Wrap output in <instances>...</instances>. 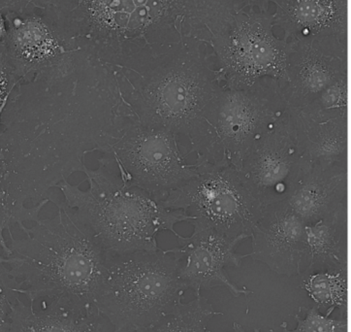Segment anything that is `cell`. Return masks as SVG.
<instances>
[{"mask_svg": "<svg viewBox=\"0 0 351 332\" xmlns=\"http://www.w3.org/2000/svg\"><path fill=\"white\" fill-rule=\"evenodd\" d=\"M297 327L290 331L285 324L282 332H348L346 317L334 319L328 315L322 314L317 307L306 310L305 317L296 316Z\"/></svg>", "mask_w": 351, "mask_h": 332, "instance_id": "cell-25", "label": "cell"}, {"mask_svg": "<svg viewBox=\"0 0 351 332\" xmlns=\"http://www.w3.org/2000/svg\"><path fill=\"white\" fill-rule=\"evenodd\" d=\"M303 167L296 118L287 108L252 143L238 171L250 193L267 206L291 195Z\"/></svg>", "mask_w": 351, "mask_h": 332, "instance_id": "cell-11", "label": "cell"}, {"mask_svg": "<svg viewBox=\"0 0 351 332\" xmlns=\"http://www.w3.org/2000/svg\"><path fill=\"white\" fill-rule=\"evenodd\" d=\"M217 312L204 296H196L191 303H180L151 326L135 332H212L208 329Z\"/></svg>", "mask_w": 351, "mask_h": 332, "instance_id": "cell-22", "label": "cell"}, {"mask_svg": "<svg viewBox=\"0 0 351 332\" xmlns=\"http://www.w3.org/2000/svg\"><path fill=\"white\" fill-rule=\"evenodd\" d=\"M250 238V257L277 274L293 277L308 268L306 224L285 201L263 206Z\"/></svg>", "mask_w": 351, "mask_h": 332, "instance_id": "cell-15", "label": "cell"}, {"mask_svg": "<svg viewBox=\"0 0 351 332\" xmlns=\"http://www.w3.org/2000/svg\"><path fill=\"white\" fill-rule=\"evenodd\" d=\"M285 201L305 224L348 204V161L304 166Z\"/></svg>", "mask_w": 351, "mask_h": 332, "instance_id": "cell-16", "label": "cell"}, {"mask_svg": "<svg viewBox=\"0 0 351 332\" xmlns=\"http://www.w3.org/2000/svg\"><path fill=\"white\" fill-rule=\"evenodd\" d=\"M234 0H51L44 13L75 50L133 71L230 25Z\"/></svg>", "mask_w": 351, "mask_h": 332, "instance_id": "cell-2", "label": "cell"}, {"mask_svg": "<svg viewBox=\"0 0 351 332\" xmlns=\"http://www.w3.org/2000/svg\"><path fill=\"white\" fill-rule=\"evenodd\" d=\"M234 329H235V331L237 332H247L245 331L244 329H243V327L241 326V324H237V322H234L233 324ZM254 332H262L261 329H255Z\"/></svg>", "mask_w": 351, "mask_h": 332, "instance_id": "cell-30", "label": "cell"}, {"mask_svg": "<svg viewBox=\"0 0 351 332\" xmlns=\"http://www.w3.org/2000/svg\"><path fill=\"white\" fill-rule=\"evenodd\" d=\"M186 291L168 250L112 257L97 310L114 332H135L174 310Z\"/></svg>", "mask_w": 351, "mask_h": 332, "instance_id": "cell-6", "label": "cell"}, {"mask_svg": "<svg viewBox=\"0 0 351 332\" xmlns=\"http://www.w3.org/2000/svg\"><path fill=\"white\" fill-rule=\"evenodd\" d=\"M51 0H0V12L8 13H32L45 11Z\"/></svg>", "mask_w": 351, "mask_h": 332, "instance_id": "cell-27", "label": "cell"}, {"mask_svg": "<svg viewBox=\"0 0 351 332\" xmlns=\"http://www.w3.org/2000/svg\"><path fill=\"white\" fill-rule=\"evenodd\" d=\"M18 83V77L12 69L2 42L0 43V105L8 99L12 91Z\"/></svg>", "mask_w": 351, "mask_h": 332, "instance_id": "cell-26", "label": "cell"}, {"mask_svg": "<svg viewBox=\"0 0 351 332\" xmlns=\"http://www.w3.org/2000/svg\"><path fill=\"white\" fill-rule=\"evenodd\" d=\"M293 111L304 166L348 161V118L311 123Z\"/></svg>", "mask_w": 351, "mask_h": 332, "instance_id": "cell-20", "label": "cell"}, {"mask_svg": "<svg viewBox=\"0 0 351 332\" xmlns=\"http://www.w3.org/2000/svg\"><path fill=\"white\" fill-rule=\"evenodd\" d=\"M295 111L311 123L348 118V74L324 88L310 104Z\"/></svg>", "mask_w": 351, "mask_h": 332, "instance_id": "cell-23", "label": "cell"}, {"mask_svg": "<svg viewBox=\"0 0 351 332\" xmlns=\"http://www.w3.org/2000/svg\"><path fill=\"white\" fill-rule=\"evenodd\" d=\"M97 315L85 314L51 300L50 305L36 310L21 299L11 314L10 332H100Z\"/></svg>", "mask_w": 351, "mask_h": 332, "instance_id": "cell-18", "label": "cell"}, {"mask_svg": "<svg viewBox=\"0 0 351 332\" xmlns=\"http://www.w3.org/2000/svg\"><path fill=\"white\" fill-rule=\"evenodd\" d=\"M55 216L23 229L25 236L7 241L0 254L11 274L22 283L30 303L51 298L85 314L97 315V303L108 274L106 252L78 215L60 200Z\"/></svg>", "mask_w": 351, "mask_h": 332, "instance_id": "cell-3", "label": "cell"}, {"mask_svg": "<svg viewBox=\"0 0 351 332\" xmlns=\"http://www.w3.org/2000/svg\"><path fill=\"white\" fill-rule=\"evenodd\" d=\"M118 74L133 120L168 128L184 156L214 163V132L206 114L222 86L209 44H191Z\"/></svg>", "mask_w": 351, "mask_h": 332, "instance_id": "cell-4", "label": "cell"}, {"mask_svg": "<svg viewBox=\"0 0 351 332\" xmlns=\"http://www.w3.org/2000/svg\"><path fill=\"white\" fill-rule=\"evenodd\" d=\"M7 100H8V99H7ZM7 100H6L5 102H4L3 104L0 105V123H1L2 115H3L4 109H5V106H6V104H7Z\"/></svg>", "mask_w": 351, "mask_h": 332, "instance_id": "cell-31", "label": "cell"}, {"mask_svg": "<svg viewBox=\"0 0 351 332\" xmlns=\"http://www.w3.org/2000/svg\"><path fill=\"white\" fill-rule=\"evenodd\" d=\"M274 29L285 42L308 35L348 38V0H277Z\"/></svg>", "mask_w": 351, "mask_h": 332, "instance_id": "cell-17", "label": "cell"}, {"mask_svg": "<svg viewBox=\"0 0 351 332\" xmlns=\"http://www.w3.org/2000/svg\"><path fill=\"white\" fill-rule=\"evenodd\" d=\"M302 287L318 307L327 309L326 315L334 310L345 313L348 310V265L311 266L302 272Z\"/></svg>", "mask_w": 351, "mask_h": 332, "instance_id": "cell-21", "label": "cell"}, {"mask_svg": "<svg viewBox=\"0 0 351 332\" xmlns=\"http://www.w3.org/2000/svg\"><path fill=\"white\" fill-rule=\"evenodd\" d=\"M119 176L161 201L197 176L187 163L174 132L133 120L104 154Z\"/></svg>", "mask_w": 351, "mask_h": 332, "instance_id": "cell-9", "label": "cell"}, {"mask_svg": "<svg viewBox=\"0 0 351 332\" xmlns=\"http://www.w3.org/2000/svg\"><path fill=\"white\" fill-rule=\"evenodd\" d=\"M23 285L0 259V332L11 331V314L22 296Z\"/></svg>", "mask_w": 351, "mask_h": 332, "instance_id": "cell-24", "label": "cell"}, {"mask_svg": "<svg viewBox=\"0 0 351 332\" xmlns=\"http://www.w3.org/2000/svg\"><path fill=\"white\" fill-rule=\"evenodd\" d=\"M194 165L197 176L168 193L160 204L186 213L189 222L198 220L228 237L250 238L263 206L238 169L226 160L195 161Z\"/></svg>", "mask_w": 351, "mask_h": 332, "instance_id": "cell-7", "label": "cell"}, {"mask_svg": "<svg viewBox=\"0 0 351 332\" xmlns=\"http://www.w3.org/2000/svg\"><path fill=\"white\" fill-rule=\"evenodd\" d=\"M287 43V82L282 88L289 108L306 106L324 88L348 74V38L308 35Z\"/></svg>", "mask_w": 351, "mask_h": 332, "instance_id": "cell-13", "label": "cell"}, {"mask_svg": "<svg viewBox=\"0 0 351 332\" xmlns=\"http://www.w3.org/2000/svg\"><path fill=\"white\" fill-rule=\"evenodd\" d=\"M97 169L83 170L88 189L63 182L58 187L63 202L93 231L109 258L138 252H156L162 231L175 236L176 224L191 218L168 209L143 189L125 181L105 158Z\"/></svg>", "mask_w": 351, "mask_h": 332, "instance_id": "cell-5", "label": "cell"}, {"mask_svg": "<svg viewBox=\"0 0 351 332\" xmlns=\"http://www.w3.org/2000/svg\"><path fill=\"white\" fill-rule=\"evenodd\" d=\"M287 108L282 84L274 79L241 90L221 86L206 114L214 132V161L226 160L238 169L255 140Z\"/></svg>", "mask_w": 351, "mask_h": 332, "instance_id": "cell-10", "label": "cell"}, {"mask_svg": "<svg viewBox=\"0 0 351 332\" xmlns=\"http://www.w3.org/2000/svg\"><path fill=\"white\" fill-rule=\"evenodd\" d=\"M4 15V49L19 81L57 67L76 51L44 11Z\"/></svg>", "mask_w": 351, "mask_h": 332, "instance_id": "cell-14", "label": "cell"}, {"mask_svg": "<svg viewBox=\"0 0 351 332\" xmlns=\"http://www.w3.org/2000/svg\"><path fill=\"white\" fill-rule=\"evenodd\" d=\"M133 121L118 72L74 51L57 67L19 81L0 123V248L4 231L39 220L53 189L105 154Z\"/></svg>", "mask_w": 351, "mask_h": 332, "instance_id": "cell-1", "label": "cell"}, {"mask_svg": "<svg viewBox=\"0 0 351 332\" xmlns=\"http://www.w3.org/2000/svg\"><path fill=\"white\" fill-rule=\"evenodd\" d=\"M277 0H234L236 11L257 10L261 12H271V5Z\"/></svg>", "mask_w": 351, "mask_h": 332, "instance_id": "cell-28", "label": "cell"}, {"mask_svg": "<svg viewBox=\"0 0 351 332\" xmlns=\"http://www.w3.org/2000/svg\"><path fill=\"white\" fill-rule=\"evenodd\" d=\"M210 47L223 88H247L264 78L287 84L289 43L276 34L271 12H236Z\"/></svg>", "mask_w": 351, "mask_h": 332, "instance_id": "cell-8", "label": "cell"}, {"mask_svg": "<svg viewBox=\"0 0 351 332\" xmlns=\"http://www.w3.org/2000/svg\"><path fill=\"white\" fill-rule=\"evenodd\" d=\"M7 35V21L5 15L0 12V43L4 41Z\"/></svg>", "mask_w": 351, "mask_h": 332, "instance_id": "cell-29", "label": "cell"}, {"mask_svg": "<svg viewBox=\"0 0 351 332\" xmlns=\"http://www.w3.org/2000/svg\"><path fill=\"white\" fill-rule=\"evenodd\" d=\"M306 236L308 268L348 265V204L306 224Z\"/></svg>", "mask_w": 351, "mask_h": 332, "instance_id": "cell-19", "label": "cell"}, {"mask_svg": "<svg viewBox=\"0 0 351 332\" xmlns=\"http://www.w3.org/2000/svg\"><path fill=\"white\" fill-rule=\"evenodd\" d=\"M189 224L193 226V235H178L179 246L168 250L174 256L178 276L184 287L196 296L215 287H226L235 298L250 294L252 292L238 287L226 272V268H240L250 257L237 252L241 243L249 237H228L198 220Z\"/></svg>", "mask_w": 351, "mask_h": 332, "instance_id": "cell-12", "label": "cell"}]
</instances>
